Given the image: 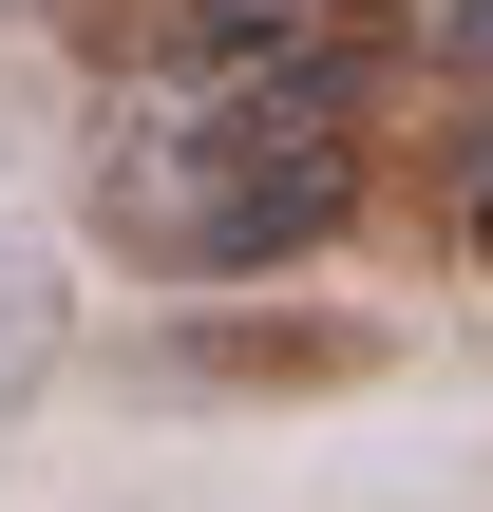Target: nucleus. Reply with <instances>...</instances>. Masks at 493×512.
I'll return each mask as SVG.
<instances>
[{"label": "nucleus", "mask_w": 493, "mask_h": 512, "mask_svg": "<svg viewBox=\"0 0 493 512\" xmlns=\"http://www.w3.org/2000/svg\"><path fill=\"white\" fill-rule=\"evenodd\" d=\"M57 323H76V266H57V247H19V228H0V418H19V399H38V380H57Z\"/></svg>", "instance_id": "nucleus-2"}, {"label": "nucleus", "mask_w": 493, "mask_h": 512, "mask_svg": "<svg viewBox=\"0 0 493 512\" xmlns=\"http://www.w3.org/2000/svg\"><path fill=\"white\" fill-rule=\"evenodd\" d=\"M418 57H456V76L493 95V0H418Z\"/></svg>", "instance_id": "nucleus-3"}, {"label": "nucleus", "mask_w": 493, "mask_h": 512, "mask_svg": "<svg viewBox=\"0 0 493 512\" xmlns=\"http://www.w3.org/2000/svg\"><path fill=\"white\" fill-rule=\"evenodd\" d=\"M456 171H475V247H493V95H475V133H456Z\"/></svg>", "instance_id": "nucleus-4"}, {"label": "nucleus", "mask_w": 493, "mask_h": 512, "mask_svg": "<svg viewBox=\"0 0 493 512\" xmlns=\"http://www.w3.org/2000/svg\"><path fill=\"white\" fill-rule=\"evenodd\" d=\"M399 361H418V323H380L342 285H171L133 323V380L152 399H361Z\"/></svg>", "instance_id": "nucleus-1"}]
</instances>
